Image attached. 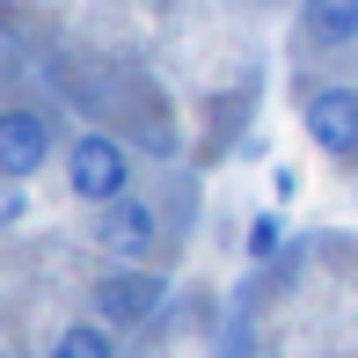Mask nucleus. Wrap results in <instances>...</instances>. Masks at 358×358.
I'll list each match as a JSON object with an SVG mask.
<instances>
[{
  "label": "nucleus",
  "instance_id": "nucleus-1",
  "mask_svg": "<svg viewBox=\"0 0 358 358\" xmlns=\"http://www.w3.org/2000/svg\"><path fill=\"white\" fill-rule=\"evenodd\" d=\"M66 190L80 205H110L132 190V146H124L117 132H80L66 146Z\"/></svg>",
  "mask_w": 358,
  "mask_h": 358
},
{
  "label": "nucleus",
  "instance_id": "nucleus-2",
  "mask_svg": "<svg viewBox=\"0 0 358 358\" xmlns=\"http://www.w3.org/2000/svg\"><path fill=\"white\" fill-rule=\"evenodd\" d=\"M169 300V278L146 264H110L103 278L88 285V307L95 322H110V329H139V322H154V307Z\"/></svg>",
  "mask_w": 358,
  "mask_h": 358
},
{
  "label": "nucleus",
  "instance_id": "nucleus-3",
  "mask_svg": "<svg viewBox=\"0 0 358 358\" xmlns=\"http://www.w3.org/2000/svg\"><path fill=\"white\" fill-rule=\"evenodd\" d=\"M161 241V213L139 198V190H124V198L95 205V249L110 256V264H146Z\"/></svg>",
  "mask_w": 358,
  "mask_h": 358
},
{
  "label": "nucleus",
  "instance_id": "nucleus-4",
  "mask_svg": "<svg viewBox=\"0 0 358 358\" xmlns=\"http://www.w3.org/2000/svg\"><path fill=\"white\" fill-rule=\"evenodd\" d=\"M300 124H307V139H315L329 161H358V88H351V80H322V88H307Z\"/></svg>",
  "mask_w": 358,
  "mask_h": 358
},
{
  "label": "nucleus",
  "instance_id": "nucleus-5",
  "mask_svg": "<svg viewBox=\"0 0 358 358\" xmlns=\"http://www.w3.org/2000/svg\"><path fill=\"white\" fill-rule=\"evenodd\" d=\"M52 161V117L29 103L0 110V183H29V176Z\"/></svg>",
  "mask_w": 358,
  "mask_h": 358
},
{
  "label": "nucleus",
  "instance_id": "nucleus-6",
  "mask_svg": "<svg viewBox=\"0 0 358 358\" xmlns=\"http://www.w3.org/2000/svg\"><path fill=\"white\" fill-rule=\"evenodd\" d=\"M300 44L351 52L358 44V0H300Z\"/></svg>",
  "mask_w": 358,
  "mask_h": 358
},
{
  "label": "nucleus",
  "instance_id": "nucleus-7",
  "mask_svg": "<svg viewBox=\"0 0 358 358\" xmlns=\"http://www.w3.org/2000/svg\"><path fill=\"white\" fill-rule=\"evenodd\" d=\"M44 358H117V329H110V322H66V329L52 336V351Z\"/></svg>",
  "mask_w": 358,
  "mask_h": 358
},
{
  "label": "nucleus",
  "instance_id": "nucleus-8",
  "mask_svg": "<svg viewBox=\"0 0 358 358\" xmlns=\"http://www.w3.org/2000/svg\"><path fill=\"white\" fill-rule=\"evenodd\" d=\"M278 241H285V220H278V213H256L241 249H249V264H264V256H278Z\"/></svg>",
  "mask_w": 358,
  "mask_h": 358
},
{
  "label": "nucleus",
  "instance_id": "nucleus-9",
  "mask_svg": "<svg viewBox=\"0 0 358 358\" xmlns=\"http://www.w3.org/2000/svg\"><path fill=\"white\" fill-rule=\"evenodd\" d=\"M271 190H278V205L300 198V169H292V161H285V169H271Z\"/></svg>",
  "mask_w": 358,
  "mask_h": 358
},
{
  "label": "nucleus",
  "instance_id": "nucleus-10",
  "mask_svg": "<svg viewBox=\"0 0 358 358\" xmlns=\"http://www.w3.org/2000/svg\"><path fill=\"white\" fill-rule=\"evenodd\" d=\"M22 220V190H8V198H0V227H15Z\"/></svg>",
  "mask_w": 358,
  "mask_h": 358
}]
</instances>
